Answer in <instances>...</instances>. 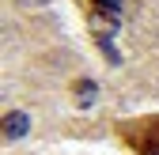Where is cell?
<instances>
[{
	"instance_id": "6da1fadb",
	"label": "cell",
	"mask_w": 159,
	"mask_h": 155,
	"mask_svg": "<svg viewBox=\"0 0 159 155\" xmlns=\"http://www.w3.org/2000/svg\"><path fill=\"white\" fill-rule=\"evenodd\" d=\"M117 136H121L136 155H159V113L117 125Z\"/></svg>"
},
{
	"instance_id": "7a4b0ae2",
	"label": "cell",
	"mask_w": 159,
	"mask_h": 155,
	"mask_svg": "<svg viewBox=\"0 0 159 155\" xmlns=\"http://www.w3.org/2000/svg\"><path fill=\"white\" fill-rule=\"evenodd\" d=\"M27 132H30V113H23V110L4 113V121H0V136L4 140H19V136H27Z\"/></svg>"
},
{
	"instance_id": "3957f363",
	"label": "cell",
	"mask_w": 159,
	"mask_h": 155,
	"mask_svg": "<svg viewBox=\"0 0 159 155\" xmlns=\"http://www.w3.org/2000/svg\"><path fill=\"white\" fill-rule=\"evenodd\" d=\"M72 95H76V106H91L98 99V83L95 80H76L72 83Z\"/></svg>"
},
{
	"instance_id": "277c9868",
	"label": "cell",
	"mask_w": 159,
	"mask_h": 155,
	"mask_svg": "<svg viewBox=\"0 0 159 155\" xmlns=\"http://www.w3.org/2000/svg\"><path fill=\"white\" fill-rule=\"evenodd\" d=\"M121 0H91V11L95 15H106V19H117V23H121Z\"/></svg>"
},
{
	"instance_id": "5b68a950",
	"label": "cell",
	"mask_w": 159,
	"mask_h": 155,
	"mask_svg": "<svg viewBox=\"0 0 159 155\" xmlns=\"http://www.w3.org/2000/svg\"><path fill=\"white\" fill-rule=\"evenodd\" d=\"M23 8H42V4H49V0H19Z\"/></svg>"
}]
</instances>
